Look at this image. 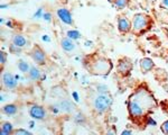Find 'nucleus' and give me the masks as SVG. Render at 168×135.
<instances>
[{"label": "nucleus", "instance_id": "f257e3e1", "mask_svg": "<svg viewBox=\"0 0 168 135\" xmlns=\"http://www.w3.org/2000/svg\"><path fill=\"white\" fill-rule=\"evenodd\" d=\"M128 105V113L131 119L146 118L150 111L157 107V101L155 97L150 93V90L146 87H139L134 90L126 101Z\"/></svg>", "mask_w": 168, "mask_h": 135}, {"label": "nucleus", "instance_id": "f03ea898", "mask_svg": "<svg viewBox=\"0 0 168 135\" xmlns=\"http://www.w3.org/2000/svg\"><path fill=\"white\" fill-rule=\"evenodd\" d=\"M112 68V62L104 56H95L92 61H90L89 65H87V70L90 71V73L94 74V76H102L103 78L108 77Z\"/></svg>", "mask_w": 168, "mask_h": 135}, {"label": "nucleus", "instance_id": "7ed1b4c3", "mask_svg": "<svg viewBox=\"0 0 168 135\" xmlns=\"http://www.w3.org/2000/svg\"><path fill=\"white\" fill-rule=\"evenodd\" d=\"M113 99L111 97L110 93H99L93 99V109L97 114H104L110 110L112 106Z\"/></svg>", "mask_w": 168, "mask_h": 135}, {"label": "nucleus", "instance_id": "20e7f679", "mask_svg": "<svg viewBox=\"0 0 168 135\" xmlns=\"http://www.w3.org/2000/svg\"><path fill=\"white\" fill-rule=\"evenodd\" d=\"M151 24V19L149 16L144 15V14H136L132 18L131 23V29L136 34H142L144 31H147Z\"/></svg>", "mask_w": 168, "mask_h": 135}, {"label": "nucleus", "instance_id": "39448f33", "mask_svg": "<svg viewBox=\"0 0 168 135\" xmlns=\"http://www.w3.org/2000/svg\"><path fill=\"white\" fill-rule=\"evenodd\" d=\"M50 110L54 113H62V114H73L76 110V106L70 99H63L50 106Z\"/></svg>", "mask_w": 168, "mask_h": 135}, {"label": "nucleus", "instance_id": "423d86ee", "mask_svg": "<svg viewBox=\"0 0 168 135\" xmlns=\"http://www.w3.org/2000/svg\"><path fill=\"white\" fill-rule=\"evenodd\" d=\"M29 56L38 65H45V64L47 63V54H46V52L40 48L39 45H34V48L29 52Z\"/></svg>", "mask_w": 168, "mask_h": 135}, {"label": "nucleus", "instance_id": "0eeeda50", "mask_svg": "<svg viewBox=\"0 0 168 135\" xmlns=\"http://www.w3.org/2000/svg\"><path fill=\"white\" fill-rule=\"evenodd\" d=\"M134 68V64L132 61L129 58H122L119 60L118 65H117V71L121 76H127V74L130 73V71Z\"/></svg>", "mask_w": 168, "mask_h": 135}, {"label": "nucleus", "instance_id": "6e6552de", "mask_svg": "<svg viewBox=\"0 0 168 135\" xmlns=\"http://www.w3.org/2000/svg\"><path fill=\"white\" fill-rule=\"evenodd\" d=\"M1 81H3V85L6 89L8 90H15L18 87V80L16 79V77L11 74L10 72H5L1 77Z\"/></svg>", "mask_w": 168, "mask_h": 135}, {"label": "nucleus", "instance_id": "1a4fd4ad", "mask_svg": "<svg viewBox=\"0 0 168 135\" xmlns=\"http://www.w3.org/2000/svg\"><path fill=\"white\" fill-rule=\"evenodd\" d=\"M56 15H57L58 19H60L62 23H64L65 25L67 26H73L74 25V19H73V16H72L71 11L68 10L67 8H58L56 10Z\"/></svg>", "mask_w": 168, "mask_h": 135}, {"label": "nucleus", "instance_id": "9d476101", "mask_svg": "<svg viewBox=\"0 0 168 135\" xmlns=\"http://www.w3.org/2000/svg\"><path fill=\"white\" fill-rule=\"evenodd\" d=\"M29 116L36 121H45L46 119V110L43 106L39 105H32L29 108Z\"/></svg>", "mask_w": 168, "mask_h": 135}, {"label": "nucleus", "instance_id": "9b49d317", "mask_svg": "<svg viewBox=\"0 0 168 135\" xmlns=\"http://www.w3.org/2000/svg\"><path fill=\"white\" fill-rule=\"evenodd\" d=\"M118 29L119 32L122 34H127L131 31V21L129 20L127 17L120 16L118 18Z\"/></svg>", "mask_w": 168, "mask_h": 135}, {"label": "nucleus", "instance_id": "f8f14e48", "mask_svg": "<svg viewBox=\"0 0 168 135\" xmlns=\"http://www.w3.org/2000/svg\"><path fill=\"white\" fill-rule=\"evenodd\" d=\"M60 48H62V50H63L65 53H72V52L75 50L76 45L73 40H71V38H68V37L66 36L60 40Z\"/></svg>", "mask_w": 168, "mask_h": 135}, {"label": "nucleus", "instance_id": "ddd939ff", "mask_svg": "<svg viewBox=\"0 0 168 135\" xmlns=\"http://www.w3.org/2000/svg\"><path fill=\"white\" fill-rule=\"evenodd\" d=\"M139 66H140V70H141L144 73H147V72L151 71V70L154 69L155 63H154V61H152L150 58H142L141 60H140Z\"/></svg>", "mask_w": 168, "mask_h": 135}, {"label": "nucleus", "instance_id": "4468645a", "mask_svg": "<svg viewBox=\"0 0 168 135\" xmlns=\"http://www.w3.org/2000/svg\"><path fill=\"white\" fill-rule=\"evenodd\" d=\"M27 78H28V80H30L33 82L38 81V80L42 79V71L37 66L32 65L30 69H29L28 73H27Z\"/></svg>", "mask_w": 168, "mask_h": 135}, {"label": "nucleus", "instance_id": "2eb2a0df", "mask_svg": "<svg viewBox=\"0 0 168 135\" xmlns=\"http://www.w3.org/2000/svg\"><path fill=\"white\" fill-rule=\"evenodd\" d=\"M11 43L17 45V46H19V48H24L28 45V40H27L24 35L15 34V35H13V37H11Z\"/></svg>", "mask_w": 168, "mask_h": 135}, {"label": "nucleus", "instance_id": "dca6fc26", "mask_svg": "<svg viewBox=\"0 0 168 135\" xmlns=\"http://www.w3.org/2000/svg\"><path fill=\"white\" fill-rule=\"evenodd\" d=\"M3 114L7 115V116H13L18 113V106L15 105V104H7L1 108Z\"/></svg>", "mask_w": 168, "mask_h": 135}, {"label": "nucleus", "instance_id": "f3484780", "mask_svg": "<svg viewBox=\"0 0 168 135\" xmlns=\"http://www.w3.org/2000/svg\"><path fill=\"white\" fill-rule=\"evenodd\" d=\"M13 126L10 122H3L0 127V135H10L13 133Z\"/></svg>", "mask_w": 168, "mask_h": 135}, {"label": "nucleus", "instance_id": "a211bd4d", "mask_svg": "<svg viewBox=\"0 0 168 135\" xmlns=\"http://www.w3.org/2000/svg\"><path fill=\"white\" fill-rule=\"evenodd\" d=\"M30 66L32 65H30L26 60H24V59H20V60H18V62H17V68H18V70L21 73H24V74L28 73Z\"/></svg>", "mask_w": 168, "mask_h": 135}, {"label": "nucleus", "instance_id": "6ab92c4d", "mask_svg": "<svg viewBox=\"0 0 168 135\" xmlns=\"http://www.w3.org/2000/svg\"><path fill=\"white\" fill-rule=\"evenodd\" d=\"M66 36L73 41H77L82 37V34L77 29H68L67 32H66Z\"/></svg>", "mask_w": 168, "mask_h": 135}, {"label": "nucleus", "instance_id": "aec40b11", "mask_svg": "<svg viewBox=\"0 0 168 135\" xmlns=\"http://www.w3.org/2000/svg\"><path fill=\"white\" fill-rule=\"evenodd\" d=\"M129 3H130V0H114L113 5L116 8H118V10H122V9L128 7Z\"/></svg>", "mask_w": 168, "mask_h": 135}, {"label": "nucleus", "instance_id": "412c9836", "mask_svg": "<svg viewBox=\"0 0 168 135\" xmlns=\"http://www.w3.org/2000/svg\"><path fill=\"white\" fill-rule=\"evenodd\" d=\"M9 52L13 54H16V55H20V53L23 52V48L11 43V44L9 45Z\"/></svg>", "mask_w": 168, "mask_h": 135}, {"label": "nucleus", "instance_id": "4be33fe9", "mask_svg": "<svg viewBox=\"0 0 168 135\" xmlns=\"http://www.w3.org/2000/svg\"><path fill=\"white\" fill-rule=\"evenodd\" d=\"M74 121H75L76 124L82 125V124H84V123H85L87 118H85V116H84L82 113H79V114L74 115Z\"/></svg>", "mask_w": 168, "mask_h": 135}, {"label": "nucleus", "instance_id": "5701e85b", "mask_svg": "<svg viewBox=\"0 0 168 135\" xmlns=\"http://www.w3.org/2000/svg\"><path fill=\"white\" fill-rule=\"evenodd\" d=\"M95 89H97V91L99 93H109V87L107 85H104V83H99V85H97Z\"/></svg>", "mask_w": 168, "mask_h": 135}, {"label": "nucleus", "instance_id": "b1692460", "mask_svg": "<svg viewBox=\"0 0 168 135\" xmlns=\"http://www.w3.org/2000/svg\"><path fill=\"white\" fill-rule=\"evenodd\" d=\"M13 134H15V135H30L32 132L28 130H25V128H17V130L13 131Z\"/></svg>", "mask_w": 168, "mask_h": 135}, {"label": "nucleus", "instance_id": "393cba45", "mask_svg": "<svg viewBox=\"0 0 168 135\" xmlns=\"http://www.w3.org/2000/svg\"><path fill=\"white\" fill-rule=\"evenodd\" d=\"M44 8H42V7H39V8L37 9L36 11H35V14L33 15V18L34 19H40L43 18V15H44V10H43Z\"/></svg>", "mask_w": 168, "mask_h": 135}, {"label": "nucleus", "instance_id": "a878e982", "mask_svg": "<svg viewBox=\"0 0 168 135\" xmlns=\"http://www.w3.org/2000/svg\"><path fill=\"white\" fill-rule=\"evenodd\" d=\"M0 63H1V66H3L7 63V54H6L3 51L0 53Z\"/></svg>", "mask_w": 168, "mask_h": 135}, {"label": "nucleus", "instance_id": "bb28decb", "mask_svg": "<svg viewBox=\"0 0 168 135\" xmlns=\"http://www.w3.org/2000/svg\"><path fill=\"white\" fill-rule=\"evenodd\" d=\"M160 130H161V132H163L164 134H168V119L167 121H165V122L161 124Z\"/></svg>", "mask_w": 168, "mask_h": 135}, {"label": "nucleus", "instance_id": "cd10ccee", "mask_svg": "<svg viewBox=\"0 0 168 135\" xmlns=\"http://www.w3.org/2000/svg\"><path fill=\"white\" fill-rule=\"evenodd\" d=\"M43 20H45L46 23H50V21H52V14L48 13V11L44 13V15H43Z\"/></svg>", "mask_w": 168, "mask_h": 135}, {"label": "nucleus", "instance_id": "c85d7f7f", "mask_svg": "<svg viewBox=\"0 0 168 135\" xmlns=\"http://www.w3.org/2000/svg\"><path fill=\"white\" fill-rule=\"evenodd\" d=\"M146 121H147V125H150V126H156L157 125V122L152 117H150L149 115L146 117Z\"/></svg>", "mask_w": 168, "mask_h": 135}, {"label": "nucleus", "instance_id": "c756f323", "mask_svg": "<svg viewBox=\"0 0 168 135\" xmlns=\"http://www.w3.org/2000/svg\"><path fill=\"white\" fill-rule=\"evenodd\" d=\"M72 97H73V99L76 101V103H80V96L76 91H73V93H72Z\"/></svg>", "mask_w": 168, "mask_h": 135}, {"label": "nucleus", "instance_id": "7c9ffc66", "mask_svg": "<svg viewBox=\"0 0 168 135\" xmlns=\"http://www.w3.org/2000/svg\"><path fill=\"white\" fill-rule=\"evenodd\" d=\"M5 24H6V27H8V28H13V23L11 21V19H7Z\"/></svg>", "mask_w": 168, "mask_h": 135}, {"label": "nucleus", "instance_id": "2f4dec72", "mask_svg": "<svg viewBox=\"0 0 168 135\" xmlns=\"http://www.w3.org/2000/svg\"><path fill=\"white\" fill-rule=\"evenodd\" d=\"M42 41H43V42H45V43H50L52 40H50V37L48 36V35H43V36H42Z\"/></svg>", "mask_w": 168, "mask_h": 135}, {"label": "nucleus", "instance_id": "473e14b6", "mask_svg": "<svg viewBox=\"0 0 168 135\" xmlns=\"http://www.w3.org/2000/svg\"><path fill=\"white\" fill-rule=\"evenodd\" d=\"M161 7L168 10V0H161Z\"/></svg>", "mask_w": 168, "mask_h": 135}, {"label": "nucleus", "instance_id": "72a5a7b5", "mask_svg": "<svg viewBox=\"0 0 168 135\" xmlns=\"http://www.w3.org/2000/svg\"><path fill=\"white\" fill-rule=\"evenodd\" d=\"M35 121H36V119L33 118L32 121L28 123V125H29V127H30V128H35V126H36V123H35Z\"/></svg>", "mask_w": 168, "mask_h": 135}, {"label": "nucleus", "instance_id": "f704fd0d", "mask_svg": "<svg viewBox=\"0 0 168 135\" xmlns=\"http://www.w3.org/2000/svg\"><path fill=\"white\" fill-rule=\"evenodd\" d=\"M82 83H83V85L89 83V78H87V76H83V77H82Z\"/></svg>", "mask_w": 168, "mask_h": 135}, {"label": "nucleus", "instance_id": "c9c22d12", "mask_svg": "<svg viewBox=\"0 0 168 135\" xmlns=\"http://www.w3.org/2000/svg\"><path fill=\"white\" fill-rule=\"evenodd\" d=\"M107 133H108V134H117V130H116V127L113 126V128H112V130L107 131Z\"/></svg>", "mask_w": 168, "mask_h": 135}, {"label": "nucleus", "instance_id": "e433bc0d", "mask_svg": "<svg viewBox=\"0 0 168 135\" xmlns=\"http://www.w3.org/2000/svg\"><path fill=\"white\" fill-rule=\"evenodd\" d=\"M121 134H122V135H129V134H132V131H130V130H124V131H122V132H121Z\"/></svg>", "mask_w": 168, "mask_h": 135}, {"label": "nucleus", "instance_id": "4c0bfd02", "mask_svg": "<svg viewBox=\"0 0 168 135\" xmlns=\"http://www.w3.org/2000/svg\"><path fill=\"white\" fill-rule=\"evenodd\" d=\"M0 7H1V9H6V8H9V5L8 3H7V5H6V3H1Z\"/></svg>", "mask_w": 168, "mask_h": 135}, {"label": "nucleus", "instance_id": "58836bf2", "mask_svg": "<svg viewBox=\"0 0 168 135\" xmlns=\"http://www.w3.org/2000/svg\"><path fill=\"white\" fill-rule=\"evenodd\" d=\"M85 46H92V42L91 41H87L85 42Z\"/></svg>", "mask_w": 168, "mask_h": 135}, {"label": "nucleus", "instance_id": "ea45409f", "mask_svg": "<svg viewBox=\"0 0 168 135\" xmlns=\"http://www.w3.org/2000/svg\"><path fill=\"white\" fill-rule=\"evenodd\" d=\"M0 23H1V24L6 23V21H5V18H3V17H1V18H0Z\"/></svg>", "mask_w": 168, "mask_h": 135}]
</instances>
